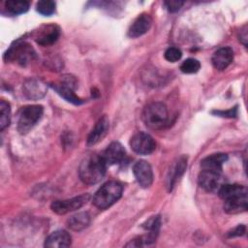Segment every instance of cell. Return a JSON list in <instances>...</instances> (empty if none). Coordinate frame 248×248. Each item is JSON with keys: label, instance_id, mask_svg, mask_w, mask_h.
I'll return each instance as SVG.
<instances>
[{"label": "cell", "instance_id": "obj_1", "mask_svg": "<svg viewBox=\"0 0 248 248\" xmlns=\"http://www.w3.org/2000/svg\"><path fill=\"white\" fill-rule=\"evenodd\" d=\"M107 164L102 156L91 154L80 163L78 174L81 181L87 185H93L102 180L106 174Z\"/></svg>", "mask_w": 248, "mask_h": 248}, {"label": "cell", "instance_id": "obj_2", "mask_svg": "<svg viewBox=\"0 0 248 248\" xmlns=\"http://www.w3.org/2000/svg\"><path fill=\"white\" fill-rule=\"evenodd\" d=\"M123 192L119 182L108 181L99 188L93 197V203L99 209H106L116 202Z\"/></svg>", "mask_w": 248, "mask_h": 248}, {"label": "cell", "instance_id": "obj_3", "mask_svg": "<svg viewBox=\"0 0 248 248\" xmlns=\"http://www.w3.org/2000/svg\"><path fill=\"white\" fill-rule=\"evenodd\" d=\"M144 124L153 130L163 128L168 121L167 107L160 102H154L147 105L142 113Z\"/></svg>", "mask_w": 248, "mask_h": 248}, {"label": "cell", "instance_id": "obj_4", "mask_svg": "<svg viewBox=\"0 0 248 248\" xmlns=\"http://www.w3.org/2000/svg\"><path fill=\"white\" fill-rule=\"evenodd\" d=\"M43 111V107L40 105H31L22 108L17 121L18 132L20 134H26L28 131H30L41 119Z\"/></svg>", "mask_w": 248, "mask_h": 248}, {"label": "cell", "instance_id": "obj_5", "mask_svg": "<svg viewBox=\"0 0 248 248\" xmlns=\"http://www.w3.org/2000/svg\"><path fill=\"white\" fill-rule=\"evenodd\" d=\"M132 149L140 155H147L152 153L156 148V142L153 138L144 132L135 134L130 141Z\"/></svg>", "mask_w": 248, "mask_h": 248}, {"label": "cell", "instance_id": "obj_6", "mask_svg": "<svg viewBox=\"0 0 248 248\" xmlns=\"http://www.w3.org/2000/svg\"><path fill=\"white\" fill-rule=\"evenodd\" d=\"M89 198H90L89 195L85 194V195H80L78 197H75L68 200L55 201L51 203V209L55 213L63 215L80 208L82 205H84L88 202Z\"/></svg>", "mask_w": 248, "mask_h": 248}, {"label": "cell", "instance_id": "obj_7", "mask_svg": "<svg viewBox=\"0 0 248 248\" xmlns=\"http://www.w3.org/2000/svg\"><path fill=\"white\" fill-rule=\"evenodd\" d=\"M133 171L138 183L143 187H149L153 182V171L151 166L143 160L138 161L133 168Z\"/></svg>", "mask_w": 248, "mask_h": 248}, {"label": "cell", "instance_id": "obj_8", "mask_svg": "<svg viewBox=\"0 0 248 248\" xmlns=\"http://www.w3.org/2000/svg\"><path fill=\"white\" fill-rule=\"evenodd\" d=\"M221 172L202 170L199 175L200 186L207 192H214L220 188Z\"/></svg>", "mask_w": 248, "mask_h": 248}, {"label": "cell", "instance_id": "obj_9", "mask_svg": "<svg viewBox=\"0 0 248 248\" xmlns=\"http://www.w3.org/2000/svg\"><path fill=\"white\" fill-rule=\"evenodd\" d=\"M152 25V18L148 14H141L131 24L128 30L130 38H138L145 34Z\"/></svg>", "mask_w": 248, "mask_h": 248}, {"label": "cell", "instance_id": "obj_10", "mask_svg": "<svg viewBox=\"0 0 248 248\" xmlns=\"http://www.w3.org/2000/svg\"><path fill=\"white\" fill-rule=\"evenodd\" d=\"M233 59V51L231 47L225 46L216 50L211 58L213 67L216 70L222 71L225 70Z\"/></svg>", "mask_w": 248, "mask_h": 248}, {"label": "cell", "instance_id": "obj_11", "mask_svg": "<svg viewBox=\"0 0 248 248\" xmlns=\"http://www.w3.org/2000/svg\"><path fill=\"white\" fill-rule=\"evenodd\" d=\"M102 157L105 160L107 166L118 164L125 157V149L121 143L113 141L107 147Z\"/></svg>", "mask_w": 248, "mask_h": 248}, {"label": "cell", "instance_id": "obj_12", "mask_svg": "<svg viewBox=\"0 0 248 248\" xmlns=\"http://www.w3.org/2000/svg\"><path fill=\"white\" fill-rule=\"evenodd\" d=\"M60 35V29L58 26L50 24L43 26L38 35L36 36V42L42 46H48L57 41Z\"/></svg>", "mask_w": 248, "mask_h": 248}, {"label": "cell", "instance_id": "obj_13", "mask_svg": "<svg viewBox=\"0 0 248 248\" xmlns=\"http://www.w3.org/2000/svg\"><path fill=\"white\" fill-rule=\"evenodd\" d=\"M71 245V235L64 230H58L49 234L45 242L48 248H61Z\"/></svg>", "mask_w": 248, "mask_h": 248}, {"label": "cell", "instance_id": "obj_14", "mask_svg": "<svg viewBox=\"0 0 248 248\" xmlns=\"http://www.w3.org/2000/svg\"><path fill=\"white\" fill-rule=\"evenodd\" d=\"M224 209L230 214H237L247 210V193L225 200Z\"/></svg>", "mask_w": 248, "mask_h": 248}, {"label": "cell", "instance_id": "obj_15", "mask_svg": "<svg viewBox=\"0 0 248 248\" xmlns=\"http://www.w3.org/2000/svg\"><path fill=\"white\" fill-rule=\"evenodd\" d=\"M108 126H109L108 120L106 116L100 118L88 136V139H87L88 145H94L98 143L100 140H102L108 133Z\"/></svg>", "mask_w": 248, "mask_h": 248}, {"label": "cell", "instance_id": "obj_16", "mask_svg": "<svg viewBox=\"0 0 248 248\" xmlns=\"http://www.w3.org/2000/svg\"><path fill=\"white\" fill-rule=\"evenodd\" d=\"M227 159H228V156L224 153L212 154V155L204 158L201 162V166H202V170H208L221 172L222 165L227 161Z\"/></svg>", "mask_w": 248, "mask_h": 248}, {"label": "cell", "instance_id": "obj_17", "mask_svg": "<svg viewBox=\"0 0 248 248\" xmlns=\"http://www.w3.org/2000/svg\"><path fill=\"white\" fill-rule=\"evenodd\" d=\"M34 51L28 44H20L16 46V47H11L9 51V56H13L20 63H26L28 60L32 59L34 56Z\"/></svg>", "mask_w": 248, "mask_h": 248}, {"label": "cell", "instance_id": "obj_18", "mask_svg": "<svg viewBox=\"0 0 248 248\" xmlns=\"http://www.w3.org/2000/svg\"><path fill=\"white\" fill-rule=\"evenodd\" d=\"M23 91L29 99H39L46 93V86L37 79H29L23 85Z\"/></svg>", "mask_w": 248, "mask_h": 248}, {"label": "cell", "instance_id": "obj_19", "mask_svg": "<svg viewBox=\"0 0 248 248\" xmlns=\"http://www.w3.org/2000/svg\"><path fill=\"white\" fill-rule=\"evenodd\" d=\"M90 224V215L87 212H79L71 216L67 220V226L73 231L79 232L84 230Z\"/></svg>", "mask_w": 248, "mask_h": 248}, {"label": "cell", "instance_id": "obj_20", "mask_svg": "<svg viewBox=\"0 0 248 248\" xmlns=\"http://www.w3.org/2000/svg\"><path fill=\"white\" fill-rule=\"evenodd\" d=\"M52 87L56 90V92L61 96L63 97L65 100H67L68 102L70 103H73L75 105H79L82 103V100L79 99L75 93H74V87L65 83V82H62L60 84H53Z\"/></svg>", "mask_w": 248, "mask_h": 248}, {"label": "cell", "instance_id": "obj_21", "mask_svg": "<svg viewBox=\"0 0 248 248\" xmlns=\"http://www.w3.org/2000/svg\"><path fill=\"white\" fill-rule=\"evenodd\" d=\"M247 189L246 187L242 185H237V184H226L222 185L219 188V196L221 199L224 201L227 199H230L234 196H238L241 194H246Z\"/></svg>", "mask_w": 248, "mask_h": 248}, {"label": "cell", "instance_id": "obj_22", "mask_svg": "<svg viewBox=\"0 0 248 248\" xmlns=\"http://www.w3.org/2000/svg\"><path fill=\"white\" fill-rule=\"evenodd\" d=\"M187 167V160L185 157H181L177 160V162L175 163V165L173 166L172 170L170 171V175L169 177V187L170 189H171V187L173 186L174 182L179 179V177L183 174V172L185 171Z\"/></svg>", "mask_w": 248, "mask_h": 248}, {"label": "cell", "instance_id": "obj_23", "mask_svg": "<svg viewBox=\"0 0 248 248\" xmlns=\"http://www.w3.org/2000/svg\"><path fill=\"white\" fill-rule=\"evenodd\" d=\"M6 9L12 15H20L28 11L29 9V2L27 1H7L5 3Z\"/></svg>", "mask_w": 248, "mask_h": 248}, {"label": "cell", "instance_id": "obj_24", "mask_svg": "<svg viewBox=\"0 0 248 248\" xmlns=\"http://www.w3.org/2000/svg\"><path fill=\"white\" fill-rule=\"evenodd\" d=\"M10 105L5 102L1 101L0 103V129L4 130L10 123Z\"/></svg>", "mask_w": 248, "mask_h": 248}, {"label": "cell", "instance_id": "obj_25", "mask_svg": "<svg viewBox=\"0 0 248 248\" xmlns=\"http://www.w3.org/2000/svg\"><path fill=\"white\" fill-rule=\"evenodd\" d=\"M201 68V63L199 60L195 58H188L185 61L182 62L180 66V70L182 73L185 74H195L197 73Z\"/></svg>", "mask_w": 248, "mask_h": 248}, {"label": "cell", "instance_id": "obj_26", "mask_svg": "<svg viewBox=\"0 0 248 248\" xmlns=\"http://www.w3.org/2000/svg\"><path fill=\"white\" fill-rule=\"evenodd\" d=\"M37 12L44 16H50L55 12V2L50 0L39 1L36 5Z\"/></svg>", "mask_w": 248, "mask_h": 248}, {"label": "cell", "instance_id": "obj_27", "mask_svg": "<svg viewBox=\"0 0 248 248\" xmlns=\"http://www.w3.org/2000/svg\"><path fill=\"white\" fill-rule=\"evenodd\" d=\"M164 55H165L166 60H168L169 62H176V61H178L181 58L182 52L177 47H169L165 51Z\"/></svg>", "mask_w": 248, "mask_h": 248}, {"label": "cell", "instance_id": "obj_28", "mask_svg": "<svg viewBox=\"0 0 248 248\" xmlns=\"http://www.w3.org/2000/svg\"><path fill=\"white\" fill-rule=\"evenodd\" d=\"M164 4L169 12L175 13L178 10H180V8L183 6L184 3L182 1H178V0H170V1H166Z\"/></svg>", "mask_w": 248, "mask_h": 248}, {"label": "cell", "instance_id": "obj_29", "mask_svg": "<svg viewBox=\"0 0 248 248\" xmlns=\"http://www.w3.org/2000/svg\"><path fill=\"white\" fill-rule=\"evenodd\" d=\"M244 232H245V227L242 225H239L229 235L230 236H239V235H242Z\"/></svg>", "mask_w": 248, "mask_h": 248}, {"label": "cell", "instance_id": "obj_30", "mask_svg": "<svg viewBox=\"0 0 248 248\" xmlns=\"http://www.w3.org/2000/svg\"><path fill=\"white\" fill-rule=\"evenodd\" d=\"M216 114H221V115H228L229 117H233L235 115V113H233L232 109L229 110V111H216Z\"/></svg>", "mask_w": 248, "mask_h": 248}]
</instances>
